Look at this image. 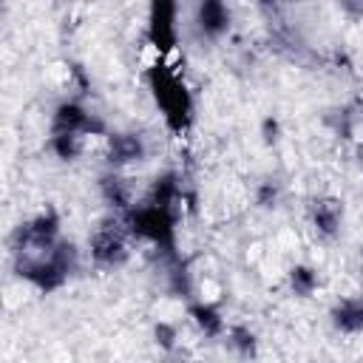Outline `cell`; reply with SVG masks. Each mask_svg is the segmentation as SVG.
Listing matches in <instances>:
<instances>
[{"mask_svg": "<svg viewBox=\"0 0 363 363\" xmlns=\"http://www.w3.org/2000/svg\"><path fill=\"white\" fill-rule=\"evenodd\" d=\"M193 318H196V323H199L207 335H218V332L224 329V320H221L218 312L210 309V306H196V309H193Z\"/></svg>", "mask_w": 363, "mask_h": 363, "instance_id": "obj_8", "label": "cell"}, {"mask_svg": "<svg viewBox=\"0 0 363 363\" xmlns=\"http://www.w3.org/2000/svg\"><path fill=\"white\" fill-rule=\"evenodd\" d=\"M142 153H145V145L133 133H119V136H111V142H108V159H111V164L139 162Z\"/></svg>", "mask_w": 363, "mask_h": 363, "instance_id": "obj_4", "label": "cell"}, {"mask_svg": "<svg viewBox=\"0 0 363 363\" xmlns=\"http://www.w3.org/2000/svg\"><path fill=\"white\" fill-rule=\"evenodd\" d=\"M82 145L85 142L79 133H54V139H51V147L60 159H77L82 153Z\"/></svg>", "mask_w": 363, "mask_h": 363, "instance_id": "obj_7", "label": "cell"}, {"mask_svg": "<svg viewBox=\"0 0 363 363\" xmlns=\"http://www.w3.org/2000/svg\"><path fill=\"white\" fill-rule=\"evenodd\" d=\"M275 133H278V122H275V119H267V122H264V139H267V142H275V139H278Z\"/></svg>", "mask_w": 363, "mask_h": 363, "instance_id": "obj_12", "label": "cell"}, {"mask_svg": "<svg viewBox=\"0 0 363 363\" xmlns=\"http://www.w3.org/2000/svg\"><path fill=\"white\" fill-rule=\"evenodd\" d=\"M275 199H278V187H275V184H264V187L258 190V204H261V207L275 204Z\"/></svg>", "mask_w": 363, "mask_h": 363, "instance_id": "obj_11", "label": "cell"}, {"mask_svg": "<svg viewBox=\"0 0 363 363\" xmlns=\"http://www.w3.org/2000/svg\"><path fill=\"white\" fill-rule=\"evenodd\" d=\"M332 323L340 332H363V301H340L332 309Z\"/></svg>", "mask_w": 363, "mask_h": 363, "instance_id": "obj_6", "label": "cell"}, {"mask_svg": "<svg viewBox=\"0 0 363 363\" xmlns=\"http://www.w3.org/2000/svg\"><path fill=\"white\" fill-rule=\"evenodd\" d=\"M94 128H96L94 119L77 102H62L54 113V133H79V136H85Z\"/></svg>", "mask_w": 363, "mask_h": 363, "instance_id": "obj_2", "label": "cell"}, {"mask_svg": "<svg viewBox=\"0 0 363 363\" xmlns=\"http://www.w3.org/2000/svg\"><path fill=\"white\" fill-rule=\"evenodd\" d=\"M289 281H292V289H295L298 295H309V292L315 289V284H318V275H315L309 267H295V269L289 272Z\"/></svg>", "mask_w": 363, "mask_h": 363, "instance_id": "obj_9", "label": "cell"}, {"mask_svg": "<svg viewBox=\"0 0 363 363\" xmlns=\"http://www.w3.org/2000/svg\"><path fill=\"white\" fill-rule=\"evenodd\" d=\"M196 23L199 28L207 34V37H218L230 28V11L224 3H201L199 11H196Z\"/></svg>", "mask_w": 363, "mask_h": 363, "instance_id": "obj_3", "label": "cell"}, {"mask_svg": "<svg viewBox=\"0 0 363 363\" xmlns=\"http://www.w3.org/2000/svg\"><path fill=\"white\" fill-rule=\"evenodd\" d=\"M340 216H343V210L335 199L315 201V207H312V224L320 235H335L337 227H340Z\"/></svg>", "mask_w": 363, "mask_h": 363, "instance_id": "obj_5", "label": "cell"}, {"mask_svg": "<svg viewBox=\"0 0 363 363\" xmlns=\"http://www.w3.org/2000/svg\"><path fill=\"white\" fill-rule=\"evenodd\" d=\"M233 337H235V346L241 349V354H250V352H252V346H255V343H252V335H250L247 329H235V332H233Z\"/></svg>", "mask_w": 363, "mask_h": 363, "instance_id": "obj_10", "label": "cell"}, {"mask_svg": "<svg viewBox=\"0 0 363 363\" xmlns=\"http://www.w3.org/2000/svg\"><path fill=\"white\" fill-rule=\"evenodd\" d=\"M360 156H363V150H360Z\"/></svg>", "mask_w": 363, "mask_h": 363, "instance_id": "obj_13", "label": "cell"}, {"mask_svg": "<svg viewBox=\"0 0 363 363\" xmlns=\"http://www.w3.org/2000/svg\"><path fill=\"white\" fill-rule=\"evenodd\" d=\"M91 252L99 264L105 267H116L125 261L128 247H125V233L116 221H102L91 238Z\"/></svg>", "mask_w": 363, "mask_h": 363, "instance_id": "obj_1", "label": "cell"}]
</instances>
